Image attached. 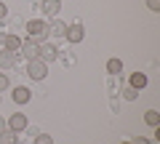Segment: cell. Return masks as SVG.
Listing matches in <instances>:
<instances>
[{
  "label": "cell",
  "instance_id": "6da1fadb",
  "mask_svg": "<svg viewBox=\"0 0 160 144\" xmlns=\"http://www.w3.org/2000/svg\"><path fill=\"white\" fill-rule=\"evenodd\" d=\"M27 75L32 77V80H43V77L48 75V64L43 62V59H32V62L27 64Z\"/></svg>",
  "mask_w": 160,
  "mask_h": 144
},
{
  "label": "cell",
  "instance_id": "7a4b0ae2",
  "mask_svg": "<svg viewBox=\"0 0 160 144\" xmlns=\"http://www.w3.org/2000/svg\"><path fill=\"white\" fill-rule=\"evenodd\" d=\"M46 32H48V24H46V22H38V19H35V22L27 24V35H29V40H35V43L43 40Z\"/></svg>",
  "mask_w": 160,
  "mask_h": 144
},
{
  "label": "cell",
  "instance_id": "3957f363",
  "mask_svg": "<svg viewBox=\"0 0 160 144\" xmlns=\"http://www.w3.org/2000/svg\"><path fill=\"white\" fill-rule=\"evenodd\" d=\"M6 128H8V131H13V133L24 131V128H27V115H22V112L11 115V117H8V123H6Z\"/></svg>",
  "mask_w": 160,
  "mask_h": 144
},
{
  "label": "cell",
  "instance_id": "277c9868",
  "mask_svg": "<svg viewBox=\"0 0 160 144\" xmlns=\"http://www.w3.org/2000/svg\"><path fill=\"white\" fill-rule=\"evenodd\" d=\"M19 51H22V56H24V59H29V62H32V59H38L40 46H38L35 40H22V48H19Z\"/></svg>",
  "mask_w": 160,
  "mask_h": 144
},
{
  "label": "cell",
  "instance_id": "5b68a950",
  "mask_svg": "<svg viewBox=\"0 0 160 144\" xmlns=\"http://www.w3.org/2000/svg\"><path fill=\"white\" fill-rule=\"evenodd\" d=\"M59 53H56V46H51V43H43V46H40V53H38V59H43V62H53V59H56Z\"/></svg>",
  "mask_w": 160,
  "mask_h": 144
},
{
  "label": "cell",
  "instance_id": "8992f818",
  "mask_svg": "<svg viewBox=\"0 0 160 144\" xmlns=\"http://www.w3.org/2000/svg\"><path fill=\"white\" fill-rule=\"evenodd\" d=\"M83 27H80V24H72V27H67V32H64V37H67L69 43H80L83 40Z\"/></svg>",
  "mask_w": 160,
  "mask_h": 144
},
{
  "label": "cell",
  "instance_id": "52a82bcc",
  "mask_svg": "<svg viewBox=\"0 0 160 144\" xmlns=\"http://www.w3.org/2000/svg\"><path fill=\"white\" fill-rule=\"evenodd\" d=\"M11 96H13V102H16V104H27L29 99H32V93H29V88L19 86V88H13V93H11Z\"/></svg>",
  "mask_w": 160,
  "mask_h": 144
},
{
  "label": "cell",
  "instance_id": "ba28073f",
  "mask_svg": "<svg viewBox=\"0 0 160 144\" xmlns=\"http://www.w3.org/2000/svg\"><path fill=\"white\" fill-rule=\"evenodd\" d=\"M13 64H16V53H13V51H0V67L11 69Z\"/></svg>",
  "mask_w": 160,
  "mask_h": 144
},
{
  "label": "cell",
  "instance_id": "9c48e42d",
  "mask_svg": "<svg viewBox=\"0 0 160 144\" xmlns=\"http://www.w3.org/2000/svg\"><path fill=\"white\" fill-rule=\"evenodd\" d=\"M43 11H46L48 16H56V13L62 11V0H43Z\"/></svg>",
  "mask_w": 160,
  "mask_h": 144
},
{
  "label": "cell",
  "instance_id": "30bf717a",
  "mask_svg": "<svg viewBox=\"0 0 160 144\" xmlns=\"http://www.w3.org/2000/svg\"><path fill=\"white\" fill-rule=\"evenodd\" d=\"M131 86L136 88V91L144 88V86H147V75H144V72H133V75H131Z\"/></svg>",
  "mask_w": 160,
  "mask_h": 144
},
{
  "label": "cell",
  "instance_id": "8fae6325",
  "mask_svg": "<svg viewBox=\"0 0 160 144\" xmlns=\"http://www.w3.org/2000/svg\"><path fill=\"white\" fill-rule=\"evenodd\" d=\"M22 48V40L16 35H6V51H19Z\"/></svg>",
  "mask_w": 160,
  "mask_h": 144
},
{
  "label": "cell",
  "instance_id": "7c38bea8",
  "mask_svg": "<svg viewBox=\"0 0 160 144\" xmlns=\"http://www.w3.org/2000/svg\"><path fill=\"white\" fill-rule=\"evenodd\" d=\"M0 144H16V133L8 131V128H3V131H0Z\"/></svg>",
  "mask_w": 160,
  "mask_h": 144
},
{
  "label": "cell",
  "instance_id": "4fadbf2b",
  "mask_svg": "<svg viewBox=\"0 0 160 144\" xmlns=\"http://www.w3.org/2000/svg\"><path fill=\"white\" fill-rule=\"evenodd\" d=\"M107 72H112V75L123 72V62H120V59H109L107 62Z\"/></svg>",
  "mask_w": 160,
  "mask_h": 144
},
{
  "label": "cell",
  "instance_id": "5bb4252c",
  "mask_svg": "<svg viewBox=\"0 0 160 144\" xmlns=\"http://www.w3.org/2000/svg\"><path fill=\"white\" fill-rule=\"evenodd\" d=\"M144 120H147L152 128H158V123H160V115H158L155 110H147V112H144Z\"/></svg>",
  "mask_w": 160,
  "mask_h": 144
},
{
  "label": "cell",
  "instance_id": "9a60e30c",
  "mask_svg": "<svg viewBox=\"0 0 160 144\" xmlns=\"http://www.w3.org/2000/svg\"><path fill=\"white\" fill-rule=\"evenodd\" d=\"M48 29H51L53 35H64V32H67V24H64V22H59V19H53Z\"/></svg>",
  "mask_w": 160,
  "mask_h": 144
},
{
  "label": "cell",
  "instance_id": "2e32d148",
  "mask_svg": "<svg viewBox=\"0 0 160 144\" xmlns=\"http://www.w3.org/2000/svg\"><path fill=\"white\" fill-rule=\"evenodd\" d=\"M123 96H126V99H136V96H139V91H136L133 86H128V88H123Z\"/></svg>",
  "mask_w": 160,
  "mask_h": 144
},
{
  "label": "cell",
  "instance_id": "e0dca14e",
  "mask_svg": "<svg viewBox=\"0 0 160 144\" xmlns=\"http://www.w3.org/2000/svg\"><path fill=\"white\" fill-rule=\"evenodd\" d=\"M35 144H53V139H51V136H46V133H40V136L35 139Z\"/></svg>",
  "mask_w": 160,
  "mask_h": 144
},
{
  "label": "cell",
  "instance_id": "ac0fdd59",
  "mask_svg": "<svg viewBox=\"0 0 160 144\" xmlns=\"http://www.w3.org/2000/svg\"><path fill=\"white\" fill-rule=\"evenodd\" d=\"M147 8L158 13V11H160V0H147Z\"/></svg>",
  "mask_w": 160,
  "mask_h": 144
},
{
  "label": "cell",
  "instance_id": "d6986e66",
  "mask_svg": "<svg viewBox=\"0 0 160 144\" xmlns=\"http://www.w3.org/2000/svg\"><path fill=\"white\" fill-rule=\"evenodd\" d=\"M6 88H8V77L0 75V91H6Z\"/></svg>",
  "mask_w": 160,
  "mask_h": 144
},
{
  "label": "cell",
  "instance_id": "ffe728a7",
  "mask_svg": "<svg viewBox=\"0 0 160 144\" xmlns=\"http://www.w3.org/2000/svg\"><path fill=\"white\" fill-rule=\"evenodd\" d=\"M131 144H149V142H147V139H144V136H136V139H133Z\"/></svg>",
  "mask_w": 160,
  "mask_h": 144
},
{
  "label": "cell",
  "instance_id": "44dd1931",
  "mask_svg": "<svg viewBox=\"0 0 160 144\" xmlns=\"http://www.w3.org/2000/svg\"><path fill=\"white\" fill-rule=\"evenodd\" d=\"M6 13H8V11H6V6H3V3H0V19L6 16Z\"/></svg>",
  "mask_w": 160,
  "mask_h": 144
},
{
  "label": "cell",
  "instance_id": "7402d4cb",
  "mask_svg": "<svg viewBox=\"0 0 160 144\" xmlns=\"http://www.w3.org/2000/svg\"><path fill=\"white\" fill-rule=\"evenodd\" d=\"M3 128H6V120H3V117H0V131H3Z\"/></svg>",
  "mask_w": 160,
  "mask_h": 144
},
{
  "label": "cell",
  "instance_id": "603a6c76",
  "mask_svg": "<svg viewBox=\"0 0 160 144\" xmlns=\"http://www.w3.org/2000/svg\"><path fill=\"white\" fill-rule=\"evenodd\" d=\"M123 144H131V142H123Z\"/></svg>",
  "mask_w": 160,
  "mask_h": 144
}]
</instances>
